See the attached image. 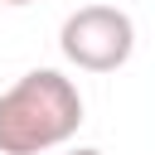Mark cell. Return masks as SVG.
Returning a JSON list of instances; mask_svg holds the SVG:
<instances>
[{
    "mask_svg": "<svg viewBox=\"0 0 155 155\" xmlns=\"http://www.w3.org/2000/svg\"><path fill=\"white\" fill-rule=\"evenodd\" d=\"M78 126H82V97L53 68H34L0 92V155H44L73 140Z\"/></svg>",
    "mask_w": 155,
    "mask_h": 155,
    "instance_id": "obj_1",
    "label": "cell"
},
{
    "mask_svg": "<svg viewBox=\"0 0 155 155\" xmlns=\"http://www.w3.org/2000/svg\"><path fill=\"white\" fill-rule=\"evenodd\" d=\"M58 48L68 63H78L87 73H116L136 48V24L116 5H82L63 19Z\"/></svg>",
    "mask_w": 155,
    "mask_h": 155,
    "instance_id": "obj_2",
    "label": "cell"
},
{
    "mask_svg": "<svg viewBox=\"0 0 155 155\" xmlns=\"http://www.w3.org/2000/svg\"><path fill=\"white\" fill-rule=\"evenodd\" d=\"M5 5H29V0H5Z\"/></svg>",
    "mask_w": 155,
    "mask_h": 155,
    "instance_id": "obj_4",
    "label": "cell"
},
{
    "mask_svg": "<svg viewBox=\"0 0 155 155\" xmlns=\"http://www.w3.org/2000/svg\"><path fill=\"white\" fill-rule=\"evenodd\" d=\"M68 155H102V150H92V145H78V150H68Z\"/></svg>",
    "mask_w": 155,
    "mask_h": 155,
    "instance_id": "obj_3",
    "label": "cell"
}]
</instances>
